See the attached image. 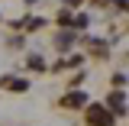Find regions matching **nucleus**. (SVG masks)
Segmentation results:
<instances>
[{
  "label": "nucleus",
  "instance_id": "nucleus-11",
  "mask_svg": "<svg viewBox=\"0 0 129 126\" xmlns=\"http://www.w3.org/2000/svg\"><path fill=\"white\" fill-rule=\"evenodd\" d=\"M26 3H39V0H26Z\"/></svg>",
  "mask_w": 129,
  "mask_h": 126
},
{
  "label": "nucleus",
  "instance_id": "nucleus-2",
  "mask_svg": "<svg viewBox=\"0 0 129 126\" xmlns=\"http://www.w3.org/2000/svg\"><path fill=\"white\" fill-rule=\"evenodd\" d=\"M61 107L64 110H84V107H90V97L84 94V91H68L61 97Z\"/></svg>",
  "mask_w": 129,
  "mask_h": 126
},
{
  "label": "nucleus",
  "instance_id": "nucleus-8",
  "mask_svg": "<svg viewBox=\"0 0 129 126\" xmlns=\"http://www.w3.org/2000/svg\"><path fill=\"white\" fill-rule=\"evenodd\" d=\"M32 68V71H42V68H45V62H42V58H39V55H29V62H26Z\"/></svg>",
  "mask_w": 129,
  "mask_h": 126
},
{
  "label": "nucleus",
  "instance_id": "nucleus-3",
  "mask_svg": "<svg viewBox=\"0 0 129 126\" xmlns=\"http://www.w3.org/2000/svg\"><path fill=\"white\" fill-rule=\"evenodd\" d=\"M107 107H110L116 116H123V113H126V91H123V87H113L110 97H107Z\"/></svg>",
  "mask_w": 129,
  "mask_h": 126
},
{
  "label": "nucleus",
  "instance_id": "nucleus-9",
  "mask_svg": "<svg viewBox=\"0 0 129 126\" xmlns=\"http://www.w3.org/2000/svg\"><path fill=\"white\" fill-rule=\"evenodd\" d=\"M87 23H90V19H87L84 13H78V16H74V23H71V26H74V29H87Z\"/></svg>",
  "mask_w": 129,
  "mask_h": 126
},
{
  "label": "nucleus",
  "instance_id": "nucleus-6",
  "mask_svg": "<svg viewBox=\"0 0 129 126\" xmlns=\"http://www.w3.org/2000/svg\"><path fill=\"white\" fill-rule=\"evenodd\" d=\"M55 45H58V48H71V45H74V32H71V29H64L61 36L55 39Z\"/></svg>",
  "mask_w": 129,
  "mask_h": 126
},
{
  "label": "nucleus",
  "instance_id": "nucleus-4",
  "mask_svg": "<svg viewBox=\"0 0 129 126\" xmlns=\"http://www.w3.org/2000/svg\"><path fill=\"white\" fill-rule=\"evenodd\" d=\"M0 87H3V91H16V94H23V91H29V81L13 78V74H3V78H0Z\"/></svg>",
  "mask_w": 129,
  "mask_h": 126
},
{
  "label": "nucleus",
  "instance_id": "nucleus-5",
  "mask_svg": "<svg viewBox=\"0 0 129 126\" xmlns=\"http://www.w3.org/2000/svg\"><path fill=\"white\" fill-rule=\"evenodd\" d=\"M87 48H90L94 55H100V58H107V52H110V45H107L103 39H87Z\"/></svg>",
  "mask_w": 129,
  "mask_h": 126
},
{
  "label": "nucleus",
  "instance_id": "nucleus-7",
  "mask_svg": "<svg viewBox=\"0 0 129 126\" xmlns=\"http://www.w3.org/2000/svg\"><path fill=\"white\" fill-rule=\"evenodd\" d=\"M81 62H84L81 55H68V58H61V62H58V68H78Z\"/></svg>",
  "mask_w": 129,
  "mask_h": 126
},
{
  "label": "nucleus",
  "instance_id": "nucleus-10",
  "mask_svg": "<svg viewBox=\"0 0 129 126\" xmlns=\"http://www.w3.org/2000/svg\"><path fill=\"white\" fill-rule=\"evenodd\" d=\"M110 84H113V87H126V74H123V71H116V74L110 78Z\"/></svg>",
  "mask_w": 129,
  "mask_h": 126
},
{
  "label": "nucleus",
  "instance_id": "nucleus-1",
  "mask_svg": "<svg viewBox=\"0 0 129 126\" xmlns=\"http://www.w3.org/2000/svg\"><path fill=\"white\" fill-rule=\"evenodd\" d=\"M113 120H116V113L107 104H90L87 107V123L90 126H113Z\"/></svg>",
  "mask_w": 129,
  "mask_h": 126
}]
</instances>
